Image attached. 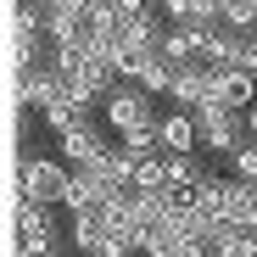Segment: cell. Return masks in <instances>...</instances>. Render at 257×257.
<instances>
[{"instance_id": "277c9868", "label": "cell", "mask_w": 257, "mask_h": 257, "mask_svg": "<svg viewBox=\"0 0 257 257\" xmlns=\"http://www.w3.org/2000/svg\"><path fill=\"white\" fill-rule=\"evenodd\" d=\"M56 146H62V162L84 168V162H101L117 140H106V128H101L95 117H84V123H73V128H67V135H56Z\"/></svg>"}, {"instance_id": "9a60e30c", "label": "cell", "mask_w": 257, "mask_h": 257, "mask_svg": "<svg viewBox=\"0 0 257 257\" xmlns=\"http://www.w3.org/2000/svg\"><path fill=\"white\" fill-rule=\"evenodd\" d=\"M28 6H39V12H56V6H62V0H28Z\"/></svg>"}, {"instance_id": "52a82bcc", "label": "cell", "mask_w": 257, "mask_h": 257, "mask_svg": "<svg viewBox=\"0 0 257 257\" xmlns=\"http://www.w3.org/2000/svg\"><path fill=\"white\" fill-rule=\"evenodd\" d=\"M168 101H174L179 112H201V106L212 101V67H207V62L179 67V78H174V90H168Z\"/></svg>"}, {"instance_id": "5bb4252c", "label": "cell", "mask_w": 257, "mask_h": 257, "mask_svg": "<svg viewBox=\"0 0 257 257\" xmlns=\"http://www.w3.org/2000/svg\"><path fill=\"white\" fill-rule=\"evenodd\" d=\"M246 135H251V140H257V101H251V106H246Z\"/></svg>"}, {"instance_id": "8fae6325", "label": "cell", "mask_w": 257, "mask_h": 257, "mask_svg": "<svg viewBox=\"0 0 257 257\" xmlns=\"http://www.w3.org/2000/svg\"><path fill=\"white\" fill-rule=\"evenodd\" d=\"M174 78H179V67L168 62V56H157V62L146 67V78H140V84H146V90H151L157 101H168V90H174Z\"/></svg>"}, {"instance_id": "9c48e42d", "label": "cell", "mask_w": 257, "mask_h": 257, "mask_svg": "<svg viewBox=\"0 0 257 257\" xmlns=\"http://www.w3.org/2000/svg\"><path fill=\"white\" fill-rule=\"evenodd\" d=\"M157 56H162V45H151V39H135V34H128L123 45L112 51V62H117V73H123V78H135V84L146 78V67H151Z\"/></svg>"}, {"instance_id": "7c38bea8", "label": "cell", "mask_w": 257, "mask_h": 257, "mask_svg": "<svg viewBox=\"0 0 257 257\" xmlns=\"http://www.w3.org/2000/svg\"><path fill=\"white\" fill-rule=\"evenodd\" d=\"M229 174H235V179H251V185H257V140H246L240 151H229Z\"/></svg>"}, {"instance_id": "5b68a950", "label": "cell", "mask_w": 257, "mask_h": 257, "mask_svg": "<svg viewBox=\"0 0 257 257\" xmlns=\"http://www.w3.org/2000/svg\"><path fill=\"white\" fill-rule=\"evenodd\" d=\"M67 246L78 251V257H95L101 246H106V235H112V212H106V201H95V207H84V212H67Z\"/></svg>"}, {"instance_id": "2e32d148", "label": "cell", "mask_w": 257, "mask_h": 257, "mask_svg": "<svg viewBox=\"0 0 257 257\" xmlns=\"http://www.w3.org/2000/svg\"><path fill=\"white\" fill-rule=\"evenodd\" d=\"M174 257H185V251H174Z\"/></svg>"}, {"instance_id": "6da1fadb", "label": "cell", "mask_w": 257, "mask_h": 257, "mask_svg": "<svg viewBox=\"0 0 257 257\" xmlns=\"http://www.w3.org/2000/svg\"><path fill=\"white\" fill-rule=\"evenodd\" d=\"M67 179H73V162L62 157H17V190H28L34 201H67Z\"/></svg>"}, {"instance_id": "ba28073f", "label": "cell", "mask_w": 257, "mask_h": 257, "mask_svg": "<svg viewBox=\"0 0 257 257\" xmlns=\"http://www.w3.org/2000/svg\"><path fill=\"white\" fill-rule=\"evenodd\" d=\"M162 151H201V117L174 106L162 117Z\"/></svg>"}, {"instance_id": "8992f818", "label": "cell", "mask_w": 257, "mask_h": 257, "mask_svg": "<svg viewBox=\"0 0 257 257\" xmlns=\"http://www.w3.org/2000/svg\"><path fill=\"white\" fill-rule=\"evenodd\" d=\"M212 101L246 112L257 101V73H246V67H212Z\"/></svg>"}, {"instance_id": "3957f363", "label": "cell", "mask_w": 257, "mask_h": 257, "mask_svg": "<svg viewBox=\"0 0 257 257\" xmlns=\"http://www.w3.org/2000/svg\"><path fill=\"white\" fill-rule=\"evenodd\" d=\"M140 123H157V95L146 90V84L123 78L117 90L106 95V128L112 135H128V128H140Z\"/></svg>"}, {"instance_id": "4fadbf2b", "label": "cell", "mask_w": 257, "mask_h": 257, "mask_svg": "<svg viewBox=\"0 0 257 257\" xmlns=\"http://www.w3.org/2000/svg\"><path fill=\"white\" fill-rule=\"evenodd\" d=\"M112 6H117L123 23H140V17H157L162 12V0H112Z\"/></svg>"}, {"instance_id": "30bf717a", "label": "cell", "mask_w": 257, "mask_h": 257, "mask_svg": "<svg viewBox=\"0 0 257 257\" xmlns=\"http://www.w3.org/2000/svg\"><path fill=\"white\" fill-rule=\"evenodd\" d=\"M84 117H95V106H84L73 90H62V95H56L45 112H39V123H45L51 135H67V128H73V123H84Z\"/></svg>"}, {"instance_id": "7a4b0ae2", "label": "cell", "mask_w": 257, "mask_h": 257, "mask_svg": "<svg viewBox=\"0 0 257 257\" xmlns=\"http://www.w3.org/2000/svg\"><path fill=\"white\" fill-rule=\"evenodd\" d=\"M201 151L207 157H229V151H240L251 135H246V112H235V106H218V101H207L201 112Z\"/></svg>"}]
</instances>
